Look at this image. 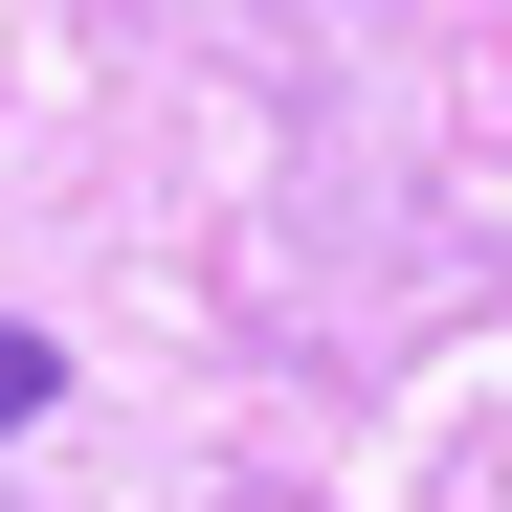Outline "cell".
<instances>
[{"instance_id": "obj_1", "label": "cell", "mask_w": 512, "mask_h": 512, "mask_svg": "<svg viewBox=\"0 0 512 512\" xmlns=\"http://www.w3.org/2000/svg\"><path fill=\"white\" fill-rule=\"evenodd\" d=\"M45 401H67V357H45L23 312H0V423H45Z\"/></svg>"}]
</instances>
